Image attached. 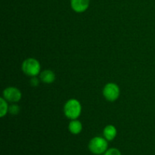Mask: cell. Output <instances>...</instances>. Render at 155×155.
<instances>
[{"instance_id": "cell-1", "label": "cell", "mask_w": 155, "mask_h": 155, "mask_svg": "<svg viewBox=\"0 0 155 155\" xmlns=\"http://www.w3.org/2000/svg\"><path fill=\"white\" fill-rule=\"evenodd\" d=\"M82 112V105L76 98H71L64 106V114L70 120H77Z\"/></svg>"}, {"instance_id": "cell-2", "label": "cell", "mask_w": 155, "mask_h": 155, "mask_svg": "<svg viewBox=\"0 0 155 155\" xmlns=\"http://www.w3.org/2000/svg\"><path fill=\"white\" fill-rule=\"evenodd\" d=\"M23 73L30 77H37L41 73V65L39 61L33 58L25 59L21 64Z\"/></svg>"}, {"instance_id": "cell-3", "label": "cell", "mask_w": 155, "mask_h": 155, "mask_svg": "<svg viewBox=\"0 0 155 155\" xmlns=\"http://www.w3.org/2000/svg\"><path fill=\"white\" fill-rule=\"evenodd\" d=\"M107 140L105 138L96 136L90 140L89 143V151L95 154H101L107 149Z\"/></svg>"}, {"instance_id": "cell-4", "label": "cell", "mask_w": 155, "mask_h": 155, "mask_svg": "<svg viewBox=\"0 0 155 155\" xmlns=\"http://www.w3.org/2000/svg\"><path fill=\"white\" fill-rule=\"evenodd\" d=\"M102 94L107 101L114 102L119 98L120 95V89L119 86L116 83H108L103 88Z\"/></svg>"}, {"instance_id": "cell-5", "label": "cell", "mask_w": 155, "mask_h": 155, "mask_svg": "<svg viewBox=\"0 0 155 155\" xmlns=\"http://www.w3.org/2000/svg\"><path fill=\"white\" fill-rule=\"evenodd\" d=\"M2 97L10 103H18L22 98L21 91L15 86H9L3 90Z\"/></svg>"}, {"instance_id": "cell-6", "label": "cell", "mask_w": 155, "mask_h": 155, "mask_svg": "<svg viewBox=\"0 0 155 155\" xmlns=\"http://www.w3.org/2000/svg\"><path fill=\"white\" fill-rule=\"evenodd\" d=\"M90 0H71V6L73 11L77 13L85 12L89 7Z\"/></svg>"}, {"instance_id": "cell-7", "label": "cell", "mask_w": 155, "mask_h": 155, "mask_svg": "<svg viewBox=\"0 0 155 155\" xmlns=\"http://www.w3.org/2000/svg\"><path fill=\"white\" fill-rule=\"evenodd\" d=\"M39 79L45 84H51L56 79L55 74L51 70H44L39 74Z\"/></svg>"}, {"instance_id": "cell-8", "label": "cell", "mask_w": 155, "mask_h": 155, "mask_svg": "<svg viewBox=\"0 0 155 155\" xmlns=\"http://www.w3.org/2000/svg\"><path fill=\"white\" fill-rule=\"evenodd\" d=\"M68 130L70 133L74 135L80 134L83 130V124L78 120H71L68 125Z\"/></svg>"}, {"instance_id": "cell-9", "label": "cell", "mask_w": 155, "mask_h": 155, "mask_svg": "<svg viewBox=\"0 0 155 155\" xmlns=\"http://www.w3.org/2000/svg\"><path fill=\"white\" fill-rule=\"evenodd\" d=\"M117 133V129L113 125H107L104 127V130H103V135L104 137L107 139V141H112L116 138Z\"/></svg>"}, {"instance_id": "cell-10", "label": "cell", "mask_w": 155, "mask_h": 155, "mask_svg": "<svg viewBox=\"0 0 155 155\" xmlns=\"http://www.w3.org/2000/svg\"><path fill=\"white\" fill-rule=\"evenodd\" d=\"M9 106L8 101L3 97L0 98V117H4L8 113Z\"/></svg>"}, {"instance_id": "cell-11", "label": "cell", "mask_w": 155, "mask_h": 155, "mask_svg": "<svg viewBox=\"0 0 155 155\" xmlns=\"http://www.w3.org/2000/svg\"><path fill=\"white\" fill-rule=\"evenodd\" d=\"M20 110H21V108H20L18 104H16V103H13V104L9 106L8 113L11 114L12 115L18 114L20 113Z\"/></svg>"}, {"instance_id": "cell-12", "label": "cell", "mask_w": 155, "mask_h": 155, "mask_svg": "<svg viewBox=\"0 0 155 155\" xmlns=\"http://www.w3.org/2000/svg\"><path fill=\"white\" fill-rule=\"evenodd\" d=\"M40 79H39V77H33L30 78V85H31L32 86H33V87H36V86H38L39 85V83H40Z\"/></svg>"}, {"instance_id": "cell-13", "label": "cell", "mask_w": 155, "mask_h": 155, "mask_svg": "<svg viewBox=\"0 0 155 155\" xmlns=\"http://www.w3.org/2000/svg\"><path fill=\"white\" fill-rule=\"evenodd\" d=\"M104 155H121V153L117 148H110L105 151Z\"/></svg>"}]
</instances>
